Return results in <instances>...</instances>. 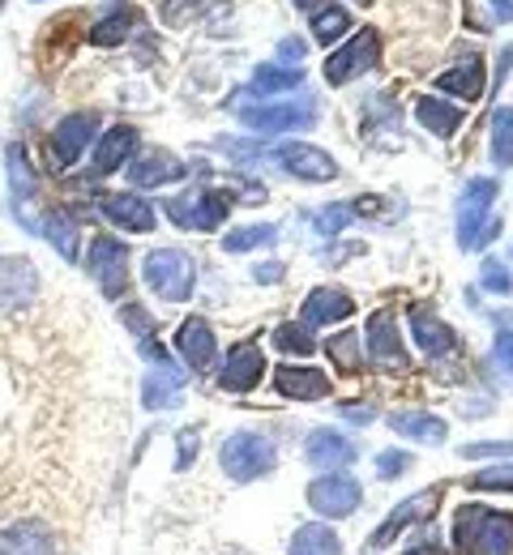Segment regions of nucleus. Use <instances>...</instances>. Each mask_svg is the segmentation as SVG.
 Wrapping results in <instances>:
<instances>
[{
	"mask_svg": "<svg viewBox=\"0 0 513 555\" xmlns=\"http://www.w3.org/2000/svg\"><path fill=\"white\" fill-rule=\"evenodd\" d=\"M61 539L48 517H9L0 526V555H56Z\"/></svg>",
	"mask_w": 513,
	"mask_h": 555,
	"instance_id": "11",
	"label": "nucleus"
},
{
	"mask_svg": "<svg viewBox=\"0 0 513 555\" xmlns=\"http://www.w3.org/2000/svg\"><path fill=\"white\" fill-rule=\"evenodd\" d=\"M86 270L107 299H120L129 291V244H120L112 235H94L90 253H86Z\"/></svg>",
	"mask_w": 513,
	"mask_h": 555,
	"instance_id": "9",
	"label": "nucleus"
},
{
	"mask_svg": "<svg viewBox=\"0 0 513 555\" xmlns=\"http://www.w3.org/2000/svg\"><path fill=\"white\" fill-rule=\"evenodd\" d=\"M279 56H283V61H299V56H304V43H299V39H287V43L279 48Z\"/></svg>",
	"mask_w": 513,
	"mask_h": 555,
	"instance_id": "48",
	"label": "nucleus"
},
{
	"mask_svg": "<svg viewBox=\"0 0 513 555\" xmlns=\"http://www.w3.org/2000/svg\"><path fill=\"white\" fill-rule=\"evenodd\" d=\"M411 334H415V347L428 354V363H440V359L458 354V334L440 321L433 308H415L411 312Z\"/></svg>",
	"mask_w": 513,
	"mask_h": 555,
	"instance_id": "18",
	"label": "nucleus"
},
{
	"mask_svg": "<svg viewBox=\"0 0 513 555\" xmlns=\"http://www.w3.org/2000/svg\"><path fill=\"white\" fill-rule=\"evenodd\" d=\"M389 427L407 440H420V444H440L449 436L445 418L428 415V411H398V415H389Z\"/></svg>",
	"mask_w": 513,
	"mask_h": 555,
	"instance_id": "27",
	"label": "nucleus"
},
{
	"mask_svg": "<svg viewBox=\"0 0 513 555\" xmlns=\"http://www.w3.org/2000/svg\"><path fill=\"white\" fill-rule=\"evenodd\" d=\"M227 555H231V552H227Z\"/></svg>",
	"mask_w": 513,
	"mask_h": 555,
	"instance_id": "53",
	"label": "nucleus"
},
{
	"mask_svg": "<svg viewBox=\"0 0 513 555\" xmlns=\"http://www.w3.org/2000/svg\"><path fill=\"white\" fill-rule=\"evenodd\" d=\"M304 86V73L279 69V65H261L253 73V90L257 94H279V90H299Z\"/></svg>",
	"mask_w": 513,
	"mask_h": 555,
	"instance_id": "37",
	"label": "nucleus"
},
{
	"mask_svg": "<svg viewBox=\"0 0 513 555\" xmlns=\"http://www.w3.org/2000/svg\"><path fill=\"white\" fill-rule=\"evenodd\" d=\"M274 389H279L283 398H292V402H317V398H325L334 385H330V376L317 372V367H292V363H283V367L274 372Z\"/></svg>",
	"mask_w": 513,
	"mask_h": 555,
	"instance_id": "24",
	"label": "nucleus"
},
{
	"mask_svg": "<svg viewBox=\"0 0 513 555\" xmlns=\"http://www.w3.org/2000/svg\"><path fill=\"white\" fill-rule=\"evenodd\" d=\"M43 304V278L35 270L30 257H0V312L17 317Z\"/></svg>",
	"mask_w": 513,
	"mask_h": 555,
	"instance_id": "5",
	"label": "nucleus"
},
{
	"mask_svg": "<svg viewBox=\"0 0 513 555\" xmlns=\"http://www.w3.org/2000/svg\"><path fill=\"white\" fill-rule=\"evenodd\" d=\"M257 282H266V286H270V282H279V278H283V266H261V270H257Z\"/></svg>",
	"mask_w": 513,
	"mask_h": 555,
	"instance_id": "49",
	"label": "nucleus"
},
{
	"mask_svg": "<svg viewBox=\"0 0 513 555\" xmlns=\"http://www.w3.org/2000/svg\"><path fill=\"white\" fill-rule=\"evenodd\" d=\"M167 218L176 227H189V231H215L222 218L231 214V193L222 189H193V193H180L167 202Z\"/></svg>",
	"mask_w": 513,
	"mask_h": 555,
	"instance_id": "7",
	"label": "nucleus"
},
{
	"mask_svg": "<svg viewBox=\"0 0 513 555\" xmlns=\"http://www.w3.org/2000/svg\"><path fill=\"white\" fill-rule=\"evenodd\" d=\"M466 487L475 491H510L513 487V466H492V470H479Z\"/></svg>",
	"mask_w": 513,
	"mask_h": 555,
	"instance_id": "40",
	"label": "nucleus"
},
{
	"mask_svg": "<svg viewBox=\"0 0 513 555\" xmlns=\"http://www.w3.org/2000/svg\"><path fill=\"white\" fill-rule=\"evenodd\" d=\"M364 347L368 354L376 359V367H407V350H402V338H398V321L394 312H372L364 330Z\"/></svg>",
	"mask_w": 513,
	"mask_h": 555,
	"instance_id": "16",
	"label": "nucleus"
},
{
	"mask_svg": "<svg viewBox=\"0 0 513 555\" xmlns=\"http://www.w3.org/2000/svg\"><path fill=\"white\" fill-rule=\"evenodd\" d=\"M407 555H424V552H407Z\"/></svg>",
	"mask_w": 513,
	"mask_h": 555,
	"instance_id": "52",
	"label": "nucleus"
},
{
	"mask_svg": "<svg viewBox=\"0 0 513 555\" xmlns=\"http://www.w3.org/2000/svg\"><path fill=\"white\" fill-rule=\"evenodd\" d=\"M240 120L257 133H292V129H308L317 120L312 103H266V107H240Z\"/></svg>",
	"mask_w": 513,
	"mask_h": 555,
	"instance_id": "12",
	"label": "nucleus"
},
{
	"mask_svg": "<svg viewBox=\"0 0 513 555\" xmlns=\"http://www.w3.org/2000/svg\"><path fill=\"white\" fill-rule=\"evenodd\" d=\"M266 376V354L257 343H240L231 347V354L222 359V372H219V385L227 393H248L257 389V380Z\"/></svg>",
	"mask_w": 513,
	"mask_h": 555,
	"instance_id": "15",
	"label": "nucleus"
},
{
	"mask_svg": "<svg viewBox=\"0 0 513 555\" xmlns=\"http://www.w3.org/2000/svg\"><path fill=\"white\" fill-rule=\"evenodd\" d=\"M462 457H513V440H505V444H466L462 449Z\"/></svg>",
	"mask_w": 513,
	"mask_h": 555,
	"instance_id": "43",
	"label": "nucleus"
},
{
	"mask_svg": "<svg viewBox=\"0 0 513 555\" xmlns=\"http://www.w3.org/2000/svg\"><path fill=\"white\" fill-rule=\"evenodd\" d=\"M99 133V116L94 112H74L52 129V163L56 167H74L77 158L86 154V145Z\"/></svg>",
	"mask_w": 513,
	"mask_h": 555,
	"instance_id": "13",
	"label": "nucleus"
},
{
	"mask_svg": "<svg viewBox=\"0 0 513 555\" xmlns=\"http://www.w3.org/2000/svg\"><path fill=\"white\" fill-rule=\"evenodd\" d=\"M193 457H197V427H193V431H184V436H180V466H189V462H193Z\"/></svg>",
	"mask_w": 513,
	"mask_h": 555,
	"instance_id": "46",
	"label": "nucleus"
},
{
	"mask_svg": "<svg viewBox=\"0 0 513 555\" xmlns=\"http://www.w3.org/2000/svg\"><path fill=\"white\" fill-rule=\"evenodd\" d=\"M479 278H484V286H488V291H497V295H510L513 291V278L501 261H484V274Z\"/></svg>",
	"mask_w": 513,
	"mask_h": 555,
	"instance_id": "41",
	"label": "nucleus"
},
{
	"mask_svg": "<svg viewBox=\"0 0 513 555\" xmlns=\"http://www.w3.org/2000/svg\"><path fill=\"white\" fill-rule=\"evenodd\" d=\"M415 120L433 133V138H453L458 125H462V107L445 103V99H420L415 103Z\"/></svg>",
	"mask_w": 513,
	"mask_h": 555,
	"instance_id": "28",
	"label": "nucleus"
},
{
	"mask_svg": "<svg viewBox=\"0 0 513 555\" xmlns=\"http://www.w3.org/2000/svg\"><path fill=\"white\" fill-rule=\"evenodd\" d=\"M299 312H304V325L321 330V325H338V321H347V317L356 312V299H351L343 286H312Z\"/></svg>",
	"mask_w": 513,
	"mask_h": 555,
	"instance_id": "20",
	"label": "nucleus"
},
{
	"mask_svg": "<svg viewBox=\"0 0 513 555\" xmlns=\"http://www.w3.org/2000/svg\"><path fill=\"white\" fill-rule=\"evenodd\" d=\"M347 30H351V9H343V4H325V9L312 13V39H317L321 48L338 43Z\"/></svg>",
	"mask_w": 513,
	"mask_h": 555,
	"instance_id": "30",
	"label": "nucleus"
},
{
	"mask_svg": "<svg viewBox=\"0 0 513 555\" xmlns=\"http://www.w3.org/2000/svg\"><path fill=\"white\" fill-rule=\"evenodd\" d=\"M103 214H107V222H116L120 231H133V235H150L154 222H158L154 206H150L146 197H138V193H112V197H103Z\"/></svg>",
	"mask_w": 513,
	"mask_h": 555,
	"instance_id": "21",
	"label": "nucleus"
},
{
	"mask_svg": "<svg viewBox=\"0 0 513 555\" xmlns=\"http://www.w3.org/2000/svg\"><path fill=\"white\" fill-rule=\"evenodd\" d=\"M343 418H351V423H372V406H356V402H347V406H343Z\"/></svg>",
	"mask_w": 513,
	"mask_h": 555,
	"instance_id": "47",
	"label": "nucleus"
},
{
	"mask_svg": "<svg viewBox=\"0 0 513 555\" xmlns=\"http://www.w3.org/2000/svg\"><path fill=\"white\" fill-rule=\"evenodd\" d=\"M120 317H125V325H129L133 334H142V338H146V334H150V317H146V308H138V304H125V312H120Z\"/></svg>",
	"mask_w": 513,
	"mask_h": 555,
	"instance_id": "44",
	"label": "nucleus"
},
{
	"mask_svg": "<svg viewBox=\"0 0 513 555\" xmlns=\"http://www.w3.org/2000/svg\"><path fill=\"white\" fill-rule=\"evenodd\" d=\"M270 343H274V350H283V354H312V350H321L317 347V338H312V325H279L274 334H270Z\"/></svg>",
	"mask_w": 513,
	"mask_h": 555,
	"instance_id": "34",
	"label": "nucleus"
},
{
	"mask_svg": "<svg viewBox=\"0 0 513 555\" xmlns=\"http://www.w3.org/2000/svg\"><path fill=\"white\" fill-rule=\"evenodd\" d=\"M180 393H184L180 372L171 363H154L146 385H142V406L146 411H171V406H180Z\"/></svg>",
	"mask_w": 513,
	"mask_h": 555,
	"instance_id": "25",
	"label": "nucleus"
},
{
	"mask_svg": "<svg viewBox=\"0 0 513 555\" xmlns=\"http://www.w3.org/2000/svg\"><path fill=\"white\" fill-rule=\"evenodd\" d=\"M356 444L343 436V431H334V427H317L312 436H308V449H304V457L312 462V466H321V470H334V466H351L356 462Z\"/></svg>",
	"mask_w": 513,
	"mask_h": 555,
	"instance_id": "23",
	"label": "nucleus"
},
{
	"mask_svg": "<svg viewBox=\"0 0 513 555\" xmlns=\"http://www.w3.org/2000/svg\"><path fill=\"white\" fill-rule=\"evenodd\" d=\"M287 555H343V543L325 521H308L292 534Z\"/></svg>",
	"mask_w": 513,
	"mask_h": 555,
	"instance_id": "29",
	"label": "nucleus"
},
{
	"mask_svg": "<svg viewBox=\"0 0 513 555\" xmlns=\"http://www.w3.org/2000/svg\"><path fill=\"white\" fill-rule=\"evenodd\" d=\"M274 240H279V227H274V222H257V227L227 231V235H222V248H227V253H253V248H270Z\"/></svg>",
	"mask_w": 513,
	"mask_h": 555,
	"instance_id": "32",
	"label": "nucleus"
},
{
	"mask_svg": "<svg viewBox=\"0 0 513 555\" xmlns=\"http://www.w3.org/2000/svg\"><path fill=\"white\" fill-rule=\"evenodd\" d=\"M142 278L163 304H184L197 286V261L184 248H154L142 261Z\"/></svg>",
	"mask_w": 513,
	"mask_h": 555,
	"instance_id": "4",
	"label": "nucleus"
},
{
	"mask_svg": "<svg viewBox=\"0 0 513 555\" xmlns=\"http://www.w3.org/2000/svg\"><path fill=\"white\" fill-rule=\"evenodd\" d=\"M376 61H381V30H360V35H351L334 56H325V86H347V81H356V77H364V73L376 69Z\"/></svg>",
	"mask_w": 513,
	"mask_h": 555,
	"instance_id": "6",
	"label": "nucleus"
},
{
	"mask_svg": "<svg viewBox=\"0 0 513 555\" xmlns=\"http://www.w3.org/2000/svg\"><path fill=\"white\" fill-rule=\"evenodd\" d=\"M407 466H411L407 453H381V457H376V475H381V479H394V475H402Z\"/></svg>",
	"mask_w": 513,
	"mask_h": 555,
	"instance_id": "42",
	"label": "nucleus"
},
{
	"mask_svg": "<svg viewBox=\"0 0 513 555\" xmlns=\"http://www.w3.org/2000/svg\"><path fill=\"white\" fill-rule=\"evenodd\" d=\"M133 17H138L133 9H125V13H112L107 22H99V26H94V35H90V39H94L99 48H112V43H125V39H129V30H133Z\"/></svg>",
	"mask_w": 513,
	"mask_h": 555,
	"instance_id": "38",
	"label": "nucleus"
},
{
	"mask_svg": "<svg viewBox=\"0 0 513 555\" xmlns=\"http://www.w3.org/2000/svg\"><path fill=\"white\" fill-rule=\"evenodd\" d=\"M176 350H180V359H184L193 372H210L215 359H219V338H215V330H210L202 317H189V321L176 330Z\"/></svg>",
	"mask_w": 513,
	"mask_h": 555,
	"instance_id": "17",
	"label": "nucleus"
},
{
	"mask_svg": "<svg viewBox=\"0 0 513 555\" xmlns=\"http://www.w3.org/2000/svg\"><path fill=\"white\" fill-rule=\"evenodd\" d=\"M437 90L462 99V103H475V99L484 94V61H479V56H466L462 65L437 73Z\"/></svg>",
	"mask_w": 513,
	"mask_h": 555,
	"instance_id": "26",
	"label": "nucleus"
},
{
	"mask_svg": "<svg viewBox=\"0 0 513 555\" xmlns=\"http://www.w3.org/2000/svg\"><path fill=\"white\" fill-rule=\"evenodd\" d=\"M492 354H497V363H501L505 372H513V330L497 338V350H492Z\"/></svg>",
	"mask_w": 513,
	"mask_h": 555,
	"instance_id": "45",
	"label": "nucleus"
},
{
	"mask_svg": "<svg viewBox=\"0 0 513 555\" xmlns=\"http://www.w3.org/2000/svg\"><path fill=\"white\" fill-rule=\"evenodd\" d=\"M308 508L317 513V517H330V521H343V517H351L360 504H364V487L360 479H351V475H317L312 483H308Z\"/></svg>",
	"mask_w": 513,
	"mask_h": 555,
	"instance_id": "8",
	"label": "nucleus"
},
{
	"mask_svg": "<svg viewBox=\"0 0 513 555\" xmlns=\"http://www.w3.org/2000/svg\"><path fill=\"white\" fill-rule=\"evenodd\" d=\"M133 154H138V129H133V125H116V129H107L103 138L94 141V176L103 180V176L120 171Z\"/></svg>",
	"mask_w": 513,
	"mask_h": 555,
	"instance_id": "22",
	"label": "nucleus"
},
{
	"mask_svg": "<svg viewBox=\"0 0 513 555\" xmlns=\"http://www.w3.org/2000/svg\"><path fill=\"white\" fill-rule=\"evenodd\" d=\"M497 193H501L497 180H471V184L462 189V202H458V244H462L466 253H471V248H484V244L501 231V218H492Z\"/></svg>",
	"mask_w": 513,
	"mask_h": 555,
	"instance_id": "3",
	"label": "nucleus"
},
{
	"mask_svg": "<svg viewBox=\"0 0 513 555\" xmlns=\"http://www.w3.org/2000/svg\"><path fill=\"white\" fill-rule=\"evenodd\" d=\"M453 547L458 555H513V517L501 508L462 504L453 513Z\"/></svg>",
	"mask_w": 513,
	"mask_h": 555,
	"instance_id": "1",
	"label": "nucleus"
},
{
	"mask_svg": "<svg viewBox=\"0 0 513 555\" xmlns=\"http://www.w3.org/2000/svg\"><path fill=\"white\" fill-rule=\"evenodd\" d=\"M440 504V491L437 487H428V491H415V495H407L398 508H389V517L376 526V534H372V547H385V543H394L407 526H415V521H424V517H433Z\"/></svg>",
	"mask_w": 513,
	"mask_h": 555,
	"instance_id": "14",
	"label": "nucleus"
},
{
	"mask_svg": "<svg viewBox=\"0 0 513 555\" xmlns=\"http://www.w3.org/2000/svg\"><path fill=\"white\" fill-rule=\"evenodd\" d=\"M351 4H372V0H351Z\"/></svg>",
	"mask_w": 513,
	"mask_h": 555,
	"instance_id": "51",
	"label": "nucleus"
},
{
	"mask_svg": "<svg viewBox=\"0 0 513 555\" xmlns=\"http://www.w3.org/2000/svg\"><path fill=\"white\" fill-rule=\"evenodd\" d=\"M184 176H189V167H184L171 150H146V154H138V158L129 163L133 189H163V184H176V180H184Z\"/></svg>",
	"mask_w": 513,
	"mask_h": 555,
	"instance_id": "19",
	"label": "nucleus"
},
{
	"mask_svg": "<svg viewBox=\"0 0 513 555\" xmlns=\"http://www.w3.org/2000/svg\"><path fill=\"white\" fill-rule=\"evenodd\" d=\"M351 218H356V209L347 206V202H338V206H325V209H321V214H317L312 222H317V231H321V235H338V231H343V227H347Z\"/></svg>",
	"mask_w": 513,
	"mask_h": 555,
	"instance_id": "39",
	"label": "nucleus"
},
{
	"mask_svg": "<svg viewBox=\"0 0 513 555\" xmlns=\"http://www.w3.org/2000/svg\"><path fill=\"white\" fill-rule=\"evenodd\" d=\"M321 350L334 359V367H338V372H360V367H364V350H360V334H356V330L325 338V347Z\"/></svg>",
	"mask_w": 513,
	"mask_h": 555,
	"instance_id": "33",
	"label": "nucleus"
},
{
	"mask_svg": "<svg viewBox=\"0 0 513 555\" xmlns=\"http://www.w3.org/2000/svg\"><path fill=\"white\" fill-rule=\"evenodd\" d=\"M330 0H295V9H304V13H317V9H325Z\"/></svg>",
	"mask_w": 513,
	"mask_h": 555,
	"instance_id": "50",
	"label": "nucleus"
},
{
	"mask_svg": "<svg viewBox=\"0 0 513 555\" xmlns=\"http://www.w3.org/2000/svg\"><path fill=\"white\" fill-rule=\"evenodd\" d=\"M270 163H274L279 171L295 176V180H304V184H330V180H338V163H334L325 150L308 145V141H287V145H279V150L270 154Z\"/></svg>",
	"mask_w": 513,
	"mask_h": 555,
	"instance_id": "10",
	"label": "nucleus"
},
{
	"mask_svg": "<svg viewBox=\"0 0 513 555\" xmlns=\"http://www.w3.org/2000/svg\"><path fill=\"white\" fill-rule=\"evenodd\" d=\"M274 466H279V453H274L270 436H261V431H231L219 444V470L231 483L266 479Z\"/></svg>",
	"mask_w": 513,
	"mask_h": 555,
	"instance_id": "2",
	"label": "nucleus"
},
{
	"mask_svg": "<svg viewBox=\"0 0 513 555\" xmlns=\"http://www.w3.org/2000/svg\"><path fill=\"white\" fill-rule=\"evenodd\" d=\"M43 231H48V240L61 248V257H65V261H77V227L65 209H52V214H48V222H43Z\"/></svg>",
	"mask_w": 513,
	"mask_h": 555,
	"instance_id": "35",
	"label": "nucleus"
},
{
	"mask_svg": "<svg viewBox=\"0 0 513 555\" xmlns=\"http://www.w3.org/2000/svg\"><path fill=\"white\" fill-rule=\"evenodd\" d=\"M219 0H158V17L171 26V30H189L193 22H202Z\"/></svg>",
	"mask_w": 513,
	"mask_h": 555,
	"instance_id": "31",
	"label": "nucleus"
},
{
	"mask_svg": "<svg viewBox=\"0 0 513 555\" xmlns=\"http://www.w3.org/2000/svg\"><path fill=\"white\" fill-rule=\"evenodd\" d=\"M492 163L513 167V107H497L492 116Z\"/></svg>",
	"mask_w": 513,
	"mask_h": 555,
	"instance_id": "36",
	"label": "nucleus"
}]
</instances>
